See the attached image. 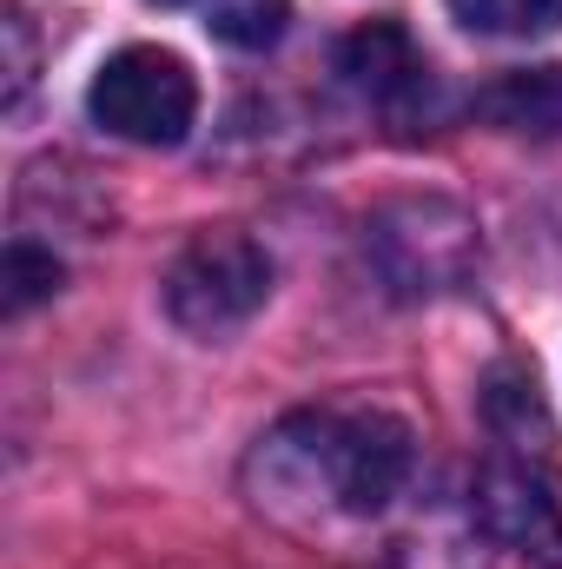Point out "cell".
Wrapping results in <instances>:
<instances>
[{"label": "cell", "instance_id": "7", "mask_svg": "<svg viewBox=\"0 0 562 569\" xmlns=\"http://www.w3.org/2000/svg\"><path fill=\"white\" fill-rule=\"evenodd\" d=\"M450 13L476 33H496V40H530V33L562 27V0H450Z\"/></svg>", "mask_w": 562, "mask_h": 569}, {"label": "cell", "instance_id": "4", "mask_svg": "<svg viewBox=\"0 0 562 569\" xmlns=\"http://www.w3.org/2000/svg\"><path fill=\"white\" fill-rule=\"evenodd\" d=\"M338 73L358 100H371L378 113H418L430 100V60L398 20H364L358 33L338 40Z\"/></svg>", "mask_w": 562, "mask_h": 569}, {"label": "cell", "instance_id": "8", "mask_svg": "<svg viewBox=\"0 0 562 569\" xmlns=\"http://www.w3.org/2000/svg\"><path fill=\"white\" fill-rule=\"evenodd\" d=\"M205 13H212L205 27L225 47H272L284 33V0H212Z\"/></svg>", "mask_w": 562, "mask_h": 569}, {"label": "cell", "instance_id": "5", "mask_svg": "<svg viewBox=\"0 0 562 569\" xmlns=\"http://www.w3.org/2000/svg\"><path fill=\"white\" fill-rule=\"evenodd\" d=\"M483 517H490L510 543L543 550V557H562V510H556V497H550V483H543V470H530V463H496V470L483 477Z\"/></svg>", "mask_w": 562, "mask_h": 569}, {"label": "cell", "instance_id": "3", "mask_svg": "<svg viewBox=\"0 0 562 569\" xmlns=\"http://www.w3.org/2000/svg\"><path fill=\"white\" fill-rule=\"evenodd\" d=\"M265 291H272V259L245 232H205L172 259L165 311L192 338H225L265 305Z\"/></svg>", "mask_w": 562, "mask_h": 569}, {"label": "cell", "instance_id": "9", "mask_svg": "<svg viewBox=\"0 0 562 569\" xmlns=\"http://www.w3.org/2000/svg\"><path fill=\"white\" fill-rule=\"evenodd\" d=\"M0 284H7V318H20L27 305H40V298L60 291V259L40 252V246H27V239H13V246H7V272H0Z\"/></svg>", "mask_w": 562, "mask_h": 569}, {"label": "cell", "instance_id": "6", "mask_svg": "<svg viewBox=\"0 0 562 569\" xmlns=\"http://www.w3.org/2000/svg\"><path fill=\"white\" fill-rule=\"evenodd\" d=\"M476 113H483L490 127H510V133L562 140V60H556V67L503 73L496 87H483V93H476Z\"/></svg>", "mask_w": 562, "mask_h": 569}, {"label": "cell", "instance_id": "11", "mask_svg": "<svg viewBox=\"0 0 562 569\" xmlns=\"http://www.w3.org/2000/svg\"><path fill=\"white\" fill-rule=\"evenodd\" d=\"M159 7H185V0H159Z\"/></svg>", "mask_w": 562, "mask_h": 569}, {"label": "cell", "instance_id": "10", "mask_svg": "<svg viewBox=\"0 0 562 569\" xmlns=\"http://www.w3.org/2000/svg\"><path fill=\"white\" fill-rule=\"evenodd\" d=\"M33 80V40H27V13H7V107H20Z\"/></svg>", "mask_w": 562, "mask_h": 569}, {"label": "cell", "instance_id": "1", "mask_svg": "<svg viewBox=\"0 0 562 569\" xmlns=\"http://www.w3.org/2000/svg\"><path fill=\"white\" fill-rule=\"evenodd\" d=\"M291 490H324L331 510L371 517L411 477V430L384 411H304L265 443Z\"/></svg>", "mask_w": 562, "mask_h": 569}, {"label": "cell", "instance_id": "2", "mask_svg": "<svg viewBox=\"0 0 562 569\" xmlns=\"http://www.w3.org/2000/svg\"><path fill=\"white\" fill-rule=\"evenodd\" d=\"M87 113L113 140L179 146L185 127H192V113H199V87H192L179 53H165V47H120L93 73V87H87Z\"/></svg>", "mask_w": 562, "mask_h": 569}]
</instances>
